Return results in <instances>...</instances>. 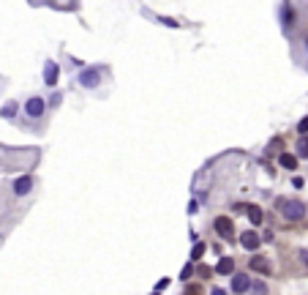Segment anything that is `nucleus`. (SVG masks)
I'll use <instances>...</instances> for the list:
<instances>
[{"label":"nucleus","mask_w":308,"mask_h":295,"mask_svg":"<svg viewBox=\"0 0 308 295\" xmlns=\"http://www.w3.org/2000/svg\"><path fill=\"white\" fill-rule=\"evenodd\" d=\"M210 295H226V290H221V287H216V290H213Z\"/></svg>","instance_id":"24"},{"label":"nucleus","mask_w":308,"mask_h":295,"mask_svg":"<svg viewBox=\"0 0 308 295\" xmlns=\"http://www.w3.org/2000/svg\"><path fill=\"white\" fill-rule=\"evenodd\" d=\"M186 295H199V287H194V284L186 287Z\"/></svg>","instance_id":"21"},{"label":"nucleus","mask_w":308,"mask_h":295,"mask_svg":"<svg viewBox=\"0 0 308 295\" xmlns=\"http://www.w3.org/2000/svg\"><path fill=\"white\" fill-rule=\"evenodd\" d=\"M294 153H297L300 159H308V134H303V137L297 139V145H294Z\"/></svg>","instance_id":"12"},{"label":"nucleus","mask_w":308,"mask_h":295,"mask_svg":"<svg viewBox=\"0 0 308 295\" xmlns=\"http://www.w3.org/2000/svg\"><path fill=\"white\" fill-rule=\"evenodd\" d=\"M44 110H46V102L41 96H33V99L25 102V112H28V118H41Z\"/></svg>","instance_id":"3"},{"label":"nucleus","mask_w":308,"mask_h":295,"mask_svg":"<svg viewBox=\"0 0 308 295\" xmlns=\"http://www.w3.org/2000/svg\"><path fill=\"white\" fill-rule=\"evenodd\" d=\"M292 186L294 189H303V178H292Z\"/></svg>","instance_id":"22"},{"label":"nucleus","mask_w":308,"mask_h":295,"mask_svg":"<svg viewBox=\"0 0 308 295\" xmlns=\"http://www.w3.org/2000/svg\"><path fill=\"white\" fill-rule=\"evenodd\" d=\"M305 44H308V41H305Z\"/></svg>","instance_id":"26"},{"label":"nucleus","mask_w":308,"mask_h":295,"mask_svg":"<svg viewBox=\"0 0 308 295\" xmlns=\"http://www.w3.org/2000/svg\"><path fill=\"white\" fill-rule=\"evenodd\" d=\"M216 273L218 276H232L235 273V257H221L216 265Z\"/></svg>","instance_id":"7"},{"label":"nucleus","mask_w":308,"mask_h":295,"mask_svg":"<svg viewBox=\"0 0 308 295\" xmlns=\"http://www.w3.org/2000/svg\"><path fill=\"white\" fill-rule=\"evenodd\" d=\"M202 254H205V243H197V246H194V252H191V260L197 263V260L202 257Z\"/></svg>","instance_id":"15"},{"label":"nucleus","mask_w":308,"mask_h":295,"mask_svg":"<svg viewBox=\"0 0 308 295\" xmlns=\"http://www.w3.org/2000/svg\"><path fill=\"white\" fill-rule=\"evenodd\" d=\"M30 189H33V178L30 175H22V178H17V183H14V194H30Z\"/></svg>","instance_id":"8"},{"label":"nucleus","mask_w":308,"mask_h":295,"mask_svg":"<svg viewBox=\"0 0 308 295\" xmlns=\"http://www.w3.org/2000/svg\"><path fill=\"white\" fill-rule=\"evenodd\" d=\"M251 290L254 295H267V284L265 281H251Z\"/></svg>","instance_id":"14"},{"label":"nucleus","mask_w":308,"mask_h":295,"mask_svg":"<svg viewBox=\"0 0 308 295\" xmlns=\"http://www.w3.org/2000/svg\"><path fill=\"white\" fill-rule=\"evenodd\" d=\"M259 243H262V235H257L254 230L240 232V246H243L245 252H257V249H259Z\"/></svg>","instance_id":"4"},{"label":"nucleus","mask_w":308,"mask_h":295,"mask_svg":"<svg viewBox=\"0 0 308 295\" xmlns=\"http://www.w3.org/2000/svg\"><path fill=\"white\" fill-rule=\"evenodd\" d=\"M153 295H158V292H153Z\"/></svg>","instance_id":"25"},{"label":"nucleus","mask_w":308,"mask_h":295,"mask_svg":"<svg viewBox=\"0 0 308 295\" xmlns=\"http://www.w3.org/2000/svg\"><path fill=\"white\" fill-rule=\"evenodd\" d=\"M251 271L270 273V260H267V257H251Z\"/></svg>","instance_id":"9"},{"label":"nucleus","mask_w":308,"mask_h":295,"mask_svg":"<svg viewBox=\"0 0 308 295\" xmlns=\"http://www.w3.org/2000/svg\"><path fill=\"white\" fill-rule=\"evenodd\" d=\"M79 82H82V88H96L98 82H101V71L98 69H85L79 74Z\"/></svg>","instance_id":"6"},{"label":"nucleus","mask_w":308,"mask_h":295,"mask_svg":"<svg viewBox=\"0 0 308 295\" xmlns=\"http://www.w3.org/2000/svg\"><path fill=\"white\" fill-rule=\"evenodd\" d=\"M273 238H276V235H273L270 230H265V232H262V240H273Z\"/></svg>","instance_id":"23"},{"label":"nucleus","mask_w":308,"mask_h":295,"mask_svg":"<svg viewBox=\"0 0 308 295\" xmlns=\"http://www.w3.org/2000/svg\"><path fill=\"white\" fill-rule=\"evenodd\" d=\"M44 82H46V85H55V82H57V66L52 63V60L44 66Z\"/></svg>","instance_id":"10"},{"label":"nucleus","mask_w":308,"mask_h":295,"mask_svg":"<svg viewBox=\"0 0 308 295\" xmlns=\"http://www.w3.org/2000/svg\"><path fill=\"white\" fill-rule=\"evenodd\" d=\"M284 25H286V28L292 25V11L289 9H284Z\"/></svg>","instance_id":"19"},{"label":"nucleus","mask_w":308,"mask_h":295,"mask_svg":"<svg viewBox=\"0 0 308 295\" xmlns=\"http://www.w3.org/2000/svg\"><path fill=\"white\" fill-rule=\"evenodd\" d=\"M213 227H216V232H218L224 240H232V238H235V224H232L229 216H216Z\"/></svg>","instance_id":"2"},{"label":"nucleus","mask_w":308,"mask_h":295,"mask_svg":"<svg viewBox=\"0 0 308 295\" xmlns=\"http://www.w3.org/2000/svg\"><path fill=\"white\" fill-rule=\"evenodd\" d=\"M297 260H300L303 265H308V249H300V252H297Z\"/></svg>","instance_id":"18"},{"label":"nucleus","mask_w":308,"mask_h":295,"mask_svg":"<svg viewBox=\"0 0 308 295\" xmlns=\"http://www.w3.org/2000/svg\"><path fill=\"white\" fill-rule=\"evenodd\" d=\"M278 164L284 167V170H294V167H297V156H292V153H281Z\"/></svg>","instance_id":"11"},{"label":"nucleus","mask_w":308,"mask_h":295,"mask_svg":"<svg viewBox=\"0 0 308 295\" xmlns=\"http://www.w3.org/2000/svg\"><path fill=\"white\" fill-rule=\"evenodd\" d=\"M297 131H300V137H303V134H308V118H303L297 123Z\"/></svg>","instance_id":"17"},{"label":"nucleus","mask_w":308,"mask_h":295,"mask_svg":"<svg viewBox=\"0 0 308 295\" xmlns=\"http://www.w3.org/2000/svg\"><path fill=\"white\" fill-rule=\"evenodd\" d=\"M191 271H194V268H191V265H186V268H183V273H180V279H189V276H191Z\"/></svg>","instance_id":"20"},{"label":"nucleus","mask_w":308,"mask_h":295,"mask_svg":"<svg viewBox=\"0 0 308 295\" xmlns=\"http://www.w3.org/2000/svg\"><path fill=\"white\" fill-rule=\"evenodd\" d=\"M3 118H14L17 115V104H9V107H3V112H0Z\"/></svg>","instance_id":"16"},{"label":"nucleus","mask_w":308,"mask_h":295,"mask_svg":"<svg viewBox=\"0 0 308 295\" xmlns=\"http://www.w3.org/2000/svg\"><path fill=\"white\" fill-rule=\"evenodd\" d=\"M249 290H251V276H249V273H232V292L243 295Z\"/></svg>","instance_id":"5"},{"label":"nucleus","mask_w":308,"mask_h":295,"mask_svg":"<svg viewBox=\"0 0 308 295\" xmlns=\"http://www.w3.org/2000/svg\"><path fill=\"white\" fill-rule=\"evenodd\" d=\"M276 211L281 213L284 221H300L305 216V205L300 200H286V197H278L276 200Z\"/></svg>","instance_id":"1"},{"label":"nucleus","mask_w":308,"mask_h":295,"mask_svg":"<svg viewBox=\"0 0 308 295\" xmlns=\"http://www.w3.org/2000/svg\"><path fill=\"white\" fill-rule=\"evenodd\" d=\"M249 219H251V224H262V219H265L262 208H257V205H249Z\"/></svg>","instance_id":"13"}]
</instances>
